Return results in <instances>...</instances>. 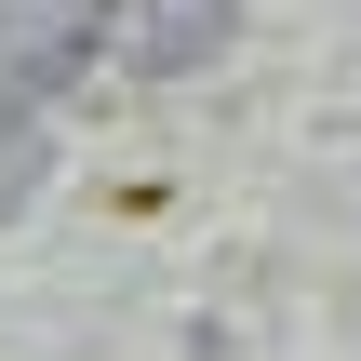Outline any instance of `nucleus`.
I'll return each instance as SVG.
<instances>
[{
    "label": "nucleus",
    "mask_w": 361,
    "mask_h": 361,
    "mask_svg": "<svg viewBox=\"0 0 361 361\" xmlns=\"http://www.w3.org/2000/svg\"><path fill=\"white\" fill-rule=\"evenodd\" d=\"M94 13L107 0H0V107H27L40 80H67L94 54Z\"/></svg>",
    "instance_id": "1"
},
{
    "label": "nucleus",
    "mask_w": 361,
    "mask_h": 361,
    "mask_svg": "<svg viewBox=\"0 0 361 361\" xmlns=\"http://www.w3.org/2000/svg\"><path fill=\"white\" fill-rule=\"evenodd\" d=\"M214 27H228V0H161V13H147V67H201Z\"/></svg>",
    "instance_id": "2"
},
{
    "label": "nucleus",
    "mask_w": 361,
    "mask_h": 361,
    "mask_svg": "<svg viewBox=\"0 0 361 361\" xmlns=\"http://www.w3.org/2000/svg\"><path fill=\"white\" fill-rule=\"evenodd\" d=\"M40 188V134H27V107H0V214Z\"/></svg>",
    "instance_id": "3"
}]
</instances>
